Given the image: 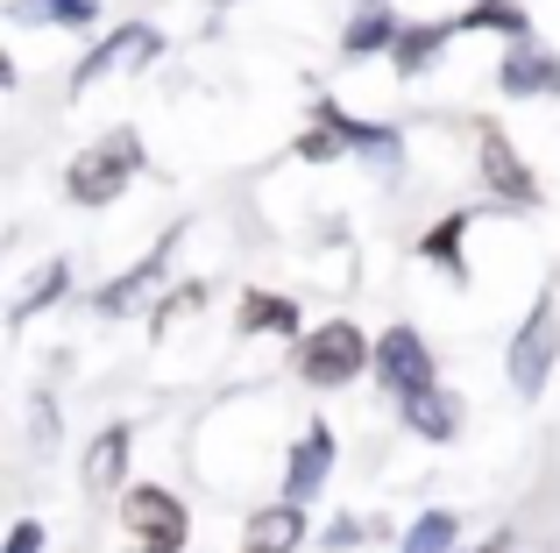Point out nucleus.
I'll use <instances>...</instances> for the list:
<instances>
[{"label": "nucleus", "instance_id": "f257e3e1", "mask_svg": "<svg viewBox=\"0 0 560 553\" xmlns=\"http://www.w3.org/2000/svg\"><path fill=\"white\" fill-rule=\"evenodd\" d=\"M142 164H150V150H142V136L121 121V128H107L100 142H85V150L65 164V199L85 207V213H107L114 199L142 178Z\"/></svg>", "mask_w": 560, "mask_h": 553}, {"label": "nucleus", "instance_id": "f03ea898", "mask_svg": "<svg viewBox=\"0 0 560 553\" xmlns=\"http://www.w3.org/2000/svg\"><path fill=\"white\" fill-rule=\"evenodd\" d=\"M370 362H376V333H362L355 319H319V327L299 333L291 369H299L305 390H348Z\"/></svg>", "mask_w": 560, "mask_h": 553}, {"label": "nucleus", "instance_id": "7ed1b4c3", "mask_svg": "<svg viewBox=\"0 0 560 553\" xmlns=\"http://www.w3.org/2000/svg\"><path fill=\"white\" fill-rule=\"evenodd\" d=\"M553 362H560V291L547 284L533 298V313L518 319V333H511V348H504V384H511V398H547V384H553Z\"/></svg>", "mask_w": 560, "mask_h": 553}, {"label": "nucleus", "instance_id": "20e7f679", "mask_svg": "<svg viewBox=\"0 0 560 553\" xmlns=\"http://www.w3.org/2000/svg\"><path fill=\"white\" fill-rule=\"evenodd\" d=\"M121 532L136 540V553H185V540H191V511H185L178 490L136 483V490H121Z\"/></svg>", "mask_w": 560, "mask_h": 553}, {"label": "nucleus", "instance_id": "39448f33", "mask_svg": "<svg viewBox=\"0 0 560 553\" xmlns=\"http://www.w3.org/2000/svg\"><path fill=\"white\" fill-rule=\"evenodd\" d=\"M370 376H376V390H390V404H405V398H419V390L440 384V362H433V348H425V333L411 327V319H397V327L376 333Z\"/></svg>", "mask_w": 560, "mask_h": 553}, {"label": "nucleus", "instance_id": "423d86ee", "mask_svg": "<svg viewBox=\"0 0 560 553\" xmlns=\"http://www.w3.org/2000/svg\"><path fill=\"white\" fill-rule=\"evenodd\" d=\"M476 178H482V192L497 199V207H539V178H533V164H525V150L504 136L497 121H482L476 128Z\"/></svg>", "mask_w": 560, "mask_h": 553}, {"label": "nucleus", "instance_id": "0eeeda50", "mask_svg": "<svg viewBox=\"0 0 560 553\" xmlns=\"http://www.w3.org/2000/svg\"><path fill=\"white\" fill-rule=\"evenodd\" d=\"M164 57V28L156 22H121L114 36H100L93 50L79 57V71H71V93H93L100 79H114V71H142Z\"/></svg>", "mask_w": 560, "mask_h": 553}, {"label": "nucleus", "instance_id": "6e6552de", "mask_svg": "<svg viewBox=\"0 0 560 553\" xmlns=\"http://www.w3.org/2000/svg\"><path fill=\"white\" fill-rule=\"evenodd\" d=\"M334 461H341L334 426H327V419H305V433L291 440V455H284V490H277V497H284V504H313L319 490H327Z\"/></svg>", "mask_w": 560, "mask_h": 553}, {"label": "nucleus", "instance_id": "1a4fd4ad", "mask_svg": "<svg viewBox=\"0 0 560 553\" xmlns=\"http://www.w3.org/2000/svg\"><path fill=\"white\" fill-rule=\"evenodd\" d=\"M497 93L504 99H553L560 93V57L539 36L504 43V57H497Z\"/></svg>", "mask_w": 560, "mask_h": 553}, {"label": "nucleus", "instance_id": "9d476101", "mask_svg": "<svg viewBox=\"0 0 560 553\" xmlns=\"http://www.w3.org/2000/svg\"><path fill=\"white\" fill-rule=\"evenodd\" d=\"M313 128H327V136H341V150H355V156H376V164H405V136L397 128H383V121H355V114H341L334 99H313Z\"/></svg>", "mask_w": 560, "mask_h": 553}, {"label": "nucleus", "instance_id": "9b49d317", "mask_svg": "<svg viewBox=\"0 0 560 553\" xmlns=\"http://www.w3.org/2000/svg\"><path fill=\"white\" fill-rule=\"evenodd\" d=\"M178 242H185V227H171V235L156 242V249L142 256L136 270H121L114 284H100V291H93V313H136V305H142V291H150L156 276L171 270V256H178Z\"/></svg>", "mask_w": 560, "mask_h": 553}, {"label": "nucleus", "instance_id": "f8f14e48", "mask_svg": "<svg viewBox=\"0 0 560 553\" xmlns=\"http://www.w3.org/2000/svg\"><path fill=\"white\" fill-rule=\"evenodd\" d=\"M305 504H256V511H248V526H242V553H299L305 546Z\"/></svg>", "mask_w": 560, "mask_h": 553}, {"label": "nucleus", "instance_id": "ddd939ff", "mask_svg": "<svg viewBox=\"0 0 560 553\" xmlns=\"http://www.w3.org/2000/svg\"><path fill=\"white\" fill-rule=\"evenodd\" d=\"M462 398H454L447 384H433V390H419V398H405L397 404V426L405 433H419V440H433V447H447L454 433H462Z\"/></svg>", "mask_w": 560, "mask_h": 553}, {"label": "nucleus", "instance_id": "4468645a", "mask_svg": "<svg viewBox=\"0 0 560 553\" xmlns=\"http://www.w3.org/2000/svg\"><path fill=\"white\" fill-rule=\"evenodd\" d=\"M128 455H136V426H100L93 433V447H85V490L93 497H114V490L128 483Z\"/></svg>", "mask_w": 560, "mask_h": 553}, {"label": "nucleus", "instance_id": "2eb2a0df", "mask_svg": "<svg viewBox=\"0 0 560 553\" xmlns=\"http://www.w3.org/2000/svg\"><path fill=\"white\" fill-rule=\"evenodd\" d=\"M234 333H242V341H256V333H305V319H299V298H284V291H262V284H248V291H242V305H234Z\"/></svg>", "mask_w": 560, "mask_h": 553}, {"label": "nucleus", "instance_id": "dca6fc26", "mask_svg": "<svg viewBox=\"0 0 560 553\" xmlns=\"http://www.w3.org/2000/svg\"><path fill=\"white\" fill-rule=\"evenodd\" d=\"M454 36H462V22H405V28H397V43H390V71H397V79L433 71L440 50H447Z\"/></svg>", "mask_w": 560, "mask_h": 553}, {"label": "nucleus", "instance_id": "f3484780", "mask_svg": "<svg viewBox=\"0 0 560 553\" xmlns=\"http://www.w3.org/2000/svg\"><path fill=\"white\" fill-rule=\"evenodd\" d=\"M476 221H482V213L454 207V213H440V221L419 235V256H425V263H440L454 284H468V227H476Z\"/></svg>", "mask_w": 560, "mask_h": 553}, {"label": "nucleus", "instance_id": "a211bd4d", "mask_svg": "<svg viewBox=\"0 0 560 553\" xmlns=\"http://www.w3.org/2000/svg\"><path fill=\"white\" fill-rule=\"evenodd\" d=\"M397 14H390V0H362L355 8V22L341 28V64H362V57H376V50H390L397 43Z\"/></svg>", "mask_w": 560, "mask_h": 553}, {"label": "nucleus", "instance_id": "6ab92c4d", "mask_svg": "<svg viewBox=\"0 0 560 553\" xmlns=\"http://www.w3.org/2000/svg\"><path fill=\"white\" fill-rule=\"evenodd\" d=\"M397 553H462V518L454 511H419L405 526V540H397Z\"/></svg>", "mask_w": 560, "mask_h": 553}, {"label": "nucleus", "instance_id": "aec40b11", "mask_svg": "<svg viewBox=\"0 0 560 553\" xmlns=\"http://www.w3.org/2000/svg\"><path fill=\"white\" fill-rule=\"evenodd\" d=\"M454 22H462V36H468V28H490V36H504V43H525V36H533V22H525L518 0H476V8L454 14Z\"/></svg>", "mask_w": 560, "mask_h": 553}, {"label": "nucleus", "instance_id": "412c9836", "mask_svg": "<svg viewBox=\"0 0 560 553\" xmlns=\"http://www.w3.org/2000/svg\"><path fill=\"white\" fill-rule=\"evenodd\" d=\"M65 291H71V263L57 256V263H43V270H36V284H28L22 298H14V313H8V319H14V327H28V319H36L43 305H57Z\"/></svg>", "mask_w": 560, "mask_h": 553}, {"label": "nucleus", "instance_id": "4be33fe9", "mask_svg": "<svg viewBox=\"0 0 560 553\" xmlns=\"http://www.w3.org/2000/svg\"><path fill=\"white\" fill-rule=\"evenodd\" d=\"M14 22H57V28H93L100 0H14Z\"/></svg>", "mask_w": 560, "mask_h": 553}, {"label": "nucleus", "instance_id": "5701e85b", "mask_svg": "<svg viewBox=\"0 0 560 553\" xmlns=\"http://www.w3.org/2000/svg\"><path fill=\"white\" fill-rule=\"evenodd\" d=\"M199 305H206V284H178V291H171L164 305H156V319H150V327H156V333H171V319L199 313Z\"/></svg>", "mask_w": 560, "mask_h": 553}, {"label": "nucleus", "instance_id": "b1692460", "mask_svg": "<svg viewBox=\"0 0 560 553\" xmlns=\"http://www.w3.org/2000/svg\"><path fill=\"white\" fill-rule=\"evenodd\" d=\"M0 553H43V518H14L8 526V546Z\"/></svg>", "mask_w": 560, "mask_h": 553}, {"label": "nucleus", "instance_id": "393cba45", "mask_svg": "<svg viewBox=\"0 0 560 553\" xmlns=\"http://www.w3.org/2000/svg\"><path fill=\"white\" fill-rule=\"evenodd\" d=\"M65 426V419H57V404L50 398H36V447H50V433Z\"/></svg>", "mask_w": 560, "mask_h": 553}, {"label": "nucleus", "instance_id": "a878e982", "mask_svg": "<svg viewBox=\"0 0 560 553\" xmlns=\"http://www.w3.org/2000/svg\"><path fill=\"white\" fill-rule=\"evenodd\" d=\"M362 540V526H355V518H334V526H327V546L334 553H341V546H355Z\"/></svg>", "mask_w": 560, "mask_h": 553}, {"label": "nucleus", "instance_id": "bb28decb", "mask_svg": "<svg viewBox=\"0 0 560 553\" xmlns=\"http://www.w3.org/2000/svg\"><path fill=\"white\" fill-rule=\"evenodd\" d=\"M511 546H518V540H511V532H490V540H482L476 553H511Z\"/></svg>", "mask_w": 560, "mask_h": 553}, {"label": "nucleus", "instance_id": "cd10ccee", "mask_svg": "<svg viewBox=\"0 0 560 553\" xmlns=\"http://www.w3.org/2000/svg\"><path fill=\"white\" fill-rule=\"evenodd\" d=\"M206 8H228V0H206Z\"/></svg>", "mask_w": 560, "mask_h": 553}]
</instances>
